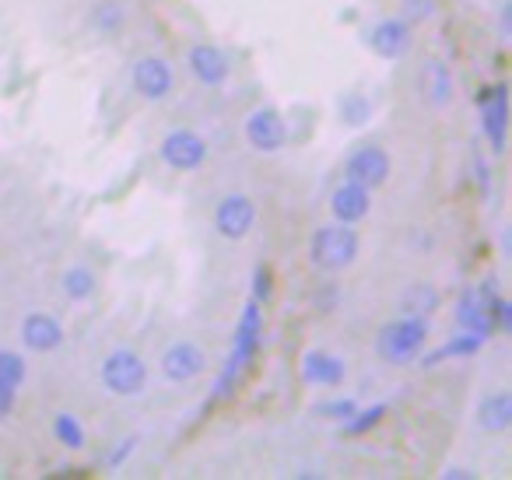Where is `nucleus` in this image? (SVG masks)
Masks as SVG:
<instances>
[{"instance_id":"obj_14","label":"nucleus","mask_w":512,"mask_h":480,"mask_svg":"<svg viewBox=\"0 0 512 480\" xmlns=\"http://www.w3.org/2000/svg\"><path fill=\"white\" fill-rule=\"evenodd\" d=\"M481 130L495 155H505V134H509V88L498 81L481 92Z\"/></svg>"},{"instance_id":"obj_2","label":"nucleus","mask_w":512,"mask_h":480,"mask_svg":"<svg viewBox=\"0 0 512 480\" xmlns=\"http://www.w3.org/2000/svg\"><path fill=\"white\" fill-rule=\"evenodd\" d=\"M309 267L320 274H344L355 267L358 253H362V239H358L355 225H341V221H327L309 235Z\"/></svg>"},{"instance_id":"obj_3","label":"nucleus","mask_w":512,"mask_h":480,"mask_svg":"<svg viewBox=\"0 0 512 480\" xmlns=\"http://www.w3.org/2000/svg\"><path fill=\"white\" fill-rule=\"evenodd\" d=\"M428 337H432V323L425 316H397L390 323L379 326L376 333V354L393 368H404L421 358Z\"/></svg>"},{"instance_id":"obj_25","label":"nucleus","mask_w":512,"mask_h":480,"mask_svg":"<svg viewBox=\"0 0 512 480\" xmlns=\"http://www.w3.org/2000/svg\"><path fill=\"white\" fill-rule=\"evenodd\" d=\"M372 116V99L362 92H348L341 95V120L348 123V127H365Z\"/></svg>"},{"instance_id":"obj_27","label":"nucleus","mask_w":512,"mask_h":480,"mask_svg":"<svg viewBox=\"0 0 512 480\" xmlns=\"http://www.w3.org/2000/svg\"><path fill=\"white\" fill-rule=\"evenodd\" d=\"M383 417H386L383 403H376V407H369V410H355V414H351L348 421L341 424V435H362V431L376 428V424L383 421Z\"/></svg>"},{"instance_id":"obj_13","label":"nucleus","mask_w":512,"mask_h":480,"mask_svg":"<svg viewBox=\"0 0 512 480\" xmlns=\"http://www.w3.org/2000/svg\"><path fill=\"white\" fill-rule=\"evenodd\" d=\"M186 67H190L193 81L204 88H225L232 78V60L214 43H193L186 50Z\"/></svg>"},{"instance_id":"obj_12","label":"nucleus","mask_w":512,"mask_h":480,"mask_svg":"<svg viewBox=\"0 0 512 480\" xmlns=\"http://www.w3.org/2000/svg\"><path fill=\"white\" fill-rule=\"evenodd\" d=\"M299 379L309 389H341L348 379V361L334 351H323V347H309L299 358Z\"/></svg>"},{"instance_id":"obj_33","label":"nucleus","mask_w":512,"mask_h":480,"mask_svg":"<svg viewBox=\"0 0 512 480\" xmlns=\"http://www.w3.org/2000/svg\"><path fill=\"white\" fill-rule=\"evenodd\" d=\"M498 36H502V43H509V36H512V8L509 4H502V11H498Z\"/></svg>"},{"instance_id":"obj_6","label":"nucleus","mask_w":512,"mask_h":480,"mask_svg":"<svg viewBox=\"0 0 512 480\" xmlns=\"http://www.w3.org/2000/svg\"><path fill=\"white\" fill-rule=\"evenodd\" d=\"M211 225L225 242L249 239V235H253V228H256V200L249 197V193H242V190L225 193V197L214 204Z\"/></svg>"},{"instance_id":"obj_20","label":"nucleus","mask_w":512,"mask_h":480,"mask_svg":"<svg viewBox=\"0 0 512 480\" xmlns=\"http://www.w3.org/2000/svg\"><path fill=\"white\" fill-rule=\"evenodd\" d=\"M127 22H130V11L123 0H92V8H88V25L99 36H123Z\"/></svg>"},{"instance_id":"obj_1","label":"nucleus","mask_w":512,"mask_h":480,"mask_svg":"<svg viewBox=\"0 0 512 480\" xmlns=\"http://www.w3.org/2000/svg\"><path fill=\"white\" fill-rule=\"evenodd\" d=\"M260 333H264V309H260L256 298H249V302L242 305L239 323H235V337H232L228 361H225V368H221L218 382H214V400H221V396L232 393L235 382H239V375L253 365L256 351H260Z\"/></svg>"},{"instance_id":"obj_7","label":"nucleus","mask_w":512,"mask_h":480,"mask_svg":"<svg viewBox=\"0 0 512 480\" xmlns=\"http://www.w3.org/2000/svg\"><path fill=\"white\" fill-rule=\"evenodd\" d=\"M130 88L137 92V99L144 102H165L176 92V71L165 57L158 53H144L130 64Z\"/></svg>"},{"instance_id":"obj_32","label":"nucleus","mask_w":512,"mask_h":480,"mask_svg":"<svg viewBox=\"0 0 512 480\" xmlns=\"http://www.w3.org/2000/svg\"><path fill=\"white\" fill-rule=\"evenodd\" d=\"M267 295H271V277H267V270L260 267V270L253 274V298H256L260 305H264V302H267Z\"/></svg>"},{"instance_id":"obj_16","label":"nucleus","mask_w":512,"mask_h":480,"mask_svg":"<svg viewBox=\"0 0 512 480\" xmlns=\"http://www.w3.org/2000/svg\"><path fill=\"white\" fill-rule=\"evenodd\" d=\"M418 88H421V99H425L428 109H449L453 106V95H456L453 67H449L442 57H428L418 71Z\"/></svg>"},{"instance_id":"obj_24","label":"nucleus","mask_w":512,"mask_h":480,"mask_svg":"<svg viewBox=\"0 0 512 480\" xmlns=\"http://www.w3.org/2000/svg\"><path fill=\"white\" fill-rule=\"evenodd\" d=\"M53 438H57L67 452H81V449H85V442H88L85 424H81L74 414H67V410H60V414L53 417Z\"/></svg>"},{"instance_id":"obj_11","label":"nucleus","mask_w":512,"mask_h":480,"mask_svg":"<svg viewBox=\"0 0 512 480\" xmlns=\"http://www.w3.org/2000/svg\"><path fill=\"white\" fill-rule=\"evenodd\" d=\"M495 288L484 284V288H467L460 295L453 309V323L467 333H477V337L488 340L495 333V319H491V305H495Z\"/></svg>"},{"instance_id":"obj_9","label":"nucleus","mask_w":512,"mask_h":480,"mask_svg":"<svg viewBox=\"0 0 512 480\" xmlns=\"http://www.w3.org/2000/svg\"><path fill=\"white\" fill-rule=\"evenodd\" d=\"M390 172H393V158L383 144H372V141L358 144V148L344 158V179L362 183L365 190H379V186H386Z\"/></svg>"},{"instance_id":"obj_15","label":"nucleus","mask_w":512,"mask_h":480,"mask_svg":"<svg viewBox=\"0 0 512 480\" xmlns=\"http://www.w3.org/2000/svg\"><path fill=\"white\" fill-rule=\"evenodd\" d=\"M414 46V25H407L400 15L379 18L369 29V50L379 60H404Z\"/></svg>"},{"instance_id":"obj_5","label":"nucleus","mask_w":512,"mask_h":480,"mask_svg":"<svg viewBox=\"0 0 512 480\" xmlns=\"http://www.w3.org/2000/svg\"><path fill=\"white\" fill-rule=\"evenodd\" d=\"M207 155H211V144H207V137L193 127H176L158 141V158H162V165L172 172L204 169Z\"/></svg>"},{"instance_id":"obj_19","label":"nucleus","mask_w":512,"mask_h":480,"mask_svg":"<svg viewBox=\"0 0 512 480\" xmlns=\"http://www.w3.org/2000/svg\"><path fill=\"white\" fill-rule=\"evenodd\" d=\"M474 424L484 435H505L512 428V393L509 389H488L474 407Z\"/></svg>"},{"instance_id":"obj_4","label":"nucleus","mask_w":512,"mask_h":480,"mask_svg":"<svg viewBox=\"0 0 512 480\" xmlns=\"http://www.w3.org/2000/svg\"><path fill=\"white\" fill-rule=\"evenodd\" d=\"M99 382L109 396L134 400L148 389V361L134 347H113L99 365Z\"/></svg>"},{"instance_id":"obj_8","label":"nucleus","mask_w":512,"mask_h":480,"mask_svg":"<svg viewBox=\"0 0 512 480\" xmlns=\"http://www.w3.org/2000/svg\"><path fill=\"white\" fill-rule=\"evenodd\" d=\"M242 134H246L253 151H260V155H278L288 144V123L278 106H256L253 113L246 116V123H242Z\"/></svg>"},{"instance_id":"obj_34","label":"nucleus","mask_w":512,"mask_h":480,"mask_svg":"<svg viewBox=\"0 0 512 480\" xmlns=\"http://www.w3.org/2000/svg\"><path fill=\"white\" fill-rule=\"evenodd\" d=\"M442 477H446V480H470L474 473L463 470V466H449V470H442Z\"/></svg>"},{"instance_id":"obj_29","label":"nucleus","mask_w":512,"mask_h":480,"mask_svg":"<svg viewBox=\"0 0 512 480\" xmlns=\"http://www.w3.org/2000/svg\"><path fill=\"white\" fill-rule=\"evenodd\" d=\"M435 15V4L432 0H404V22L407 25H418V22H425V18H432Z\"/></svg>"},{"instance_id":"obj_26","label":"nucleus","mask_w":512,"mask_h":480,"mask_svg":"<svg viewBox=\"0 0 512 480\" xmlns=\"http://www.w3.org/2000/svg\"><path fill=\"white\" fill-rule=\"evenodd\" d=\"M25 375H29V365H25V358L18 351H0V382L4 386H15L22 389L25 386Z\"/></svg>"},{"instance_id":"obj_17","label":"nucleus","mask_w":512,"mask_h":480,"mask_svg":"<svg viewBox=\"0 0 512 480\" xmlns=\"http://www.w3.org/2000/svg\"><path fill=\"white\" fill-rule=\"evenodd\" d=\"M369 214H372V190H365L362 183H351V179L334 186V193H330V218L341 221V225H362Z\"/></svg>"},{"instance_id":"obj_18","label":"nucleus","mask_w":512,"mask_h":480,"mask_svg":"<svg viewBox=\"0 0 512 480\" xmlns=\"http://www.w3.org/2000/svg\"><path fill=\"white\" fill-rule=\"evenodd\" d=\"M18 337H22V344L29 347V351L53 354L57 347H64L67 333H64V323H60L57 316H50V312H29V316L22 319Z\"/></svg>"},{"instance_id":"obj_23","label":"nucleus","mask_w":512,"mask_h":480,"mask_svg":"<svg viewBox=\"0 0 512 480\" xmlns=\"http://www.w3.org/2000/svg\"><path fill=\"white\" fill-rule=\"evenodd\" d=\"M481 347H484V337L460 330L453 340H446V344H442L435 354H425V365H439V361H446V358H467V354H477Z\"/></svg>"},{"instance_id":"obj_31","label":"nucleus","mask_w":512,"mask_h":480,"mask_svg":"<svg viewBox=\"0 0 512 480\" xmlns=\"http://www.w3.org/2000/svg\"><path fill=\"white\" fill-rule=\"evenodd\" d=\"M15 403H18V389L0 382V421H8L15 414Z\"/></svg>"},{"instance_id":"obj_28","label":"nucleus","mask_w":512,"mask_h":480,"mask_svg":"<svg viewBox=\"0 0 512 480\" xmlns=\"http://www.w3.org/2000/svg\"><path fill=\"white\" fill-rule=\"evenodd\" d=\"M316 414L320 417H327V421H348L351 414L358 410V403L355 400H348V396H334V400H323V403H316Z\"/></svg>"},{"instance_id":"obj_22","label":"nucleus","mask_w":512,"mask_h":480,"mask_svg":"<svg viewBox=\"0 0 512 480\" xmlns=\"http://www.w3.org/2000/svg\"><path fill=\"white\" fill-rule=\"evenodd\" d=\"M397 309H400V316H425V319H432V312L439 309V291H435L432 284L418 281V284H411V288L400 291Z\"/></svg>"},{"instance_id":"obj_10","label":"nucleus","mask_w":512,"mask_h":480,"mask_svg":"<svg viewBox=\"0 0 512 480\" xmlns=\"http://www.w3.org/2000/svg\"><path fill=\"white\" fill-rule=\"evenodd\" d=\"M207 365H211V358H207V351L197 340H172L162 351V358H158V372L169 382H176V386L200 379L207 372Z\"/></svg>"},{"instance_id":"obj_21","label":"nucleus","mask_w":512,"mask_h":480,"mask_svg":"<svg viewBox=\"0 0 512 480\" xmlns=\"http://www.w3.org/2000/svg\"><path fill=\"white\" fill-rule=\"evenodd\" d=\"M60 291H64L67 302L81 305V302H92L95 291H99V277H95L92 267H81V263H74V267H67L64 274H60Z\"/></svg>"},{"instance_id":"obj_30","label":"nucleus","mask_w":512,"mask_h":480,"mask_svg":"<svg viewBox=\"0 0 512 480\" xmlns=\"http://www.w3.org/2000/svg\"><path fill=\"white\" fill-rule=\"evenodd\" d=\"M137 442H141V438L137 435H130V438H123V442H116L113 445V452H109L106 456V470H116V466H123L130 459V452L137 449Z\"/></svg>"}]
</instances>
